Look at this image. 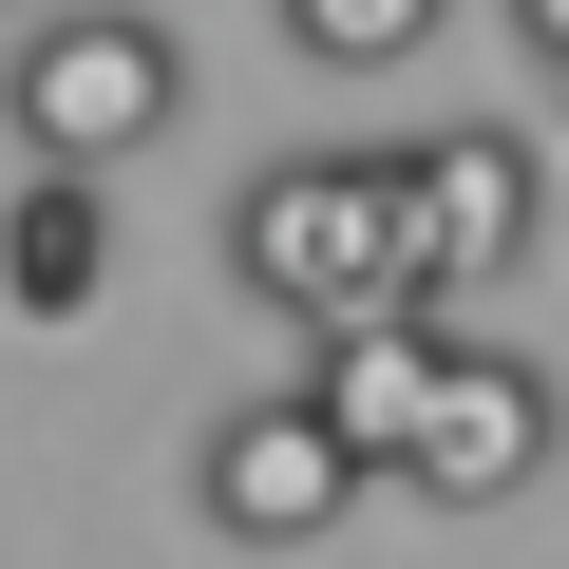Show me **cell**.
<instances>
[{
	"instance_id": "cell-6",
	"label": "cell",
	"mask_w": 569,
	"mask_h": 569,
	"mask_svg": "<svg viewBox=\"0 0 569 569\" xmlns=\"http://www.w3.org/2000/svg\"><path fill=\"white\" fill-rule=\"evenodd\" d=\"M399 190H418V284H512L531 266V228H550V171L512 152V133H399Z\"/></svg>"
},
{
	"instance_id": "cell-11",
	"label": "cell",
	"mask_w": 569,
	"mask_h": 569,
	"mask_svg": "<svg viewBox=\"0 0 569 569\" xmlns=\"http://www.w3.org/2000/svg\"><path fill=\"white\" fill-rule=\"evenodd\" d=\"M0 20H39V0H0Z\"/></svg>"
},
{
	"instance_id": "cell-2",
	"label": "cell",
	"mask_w": 569,
	"mask_h": 569,
	"mask_svg": "<svg viewBox=\"0 0 569 569\" xmlns=\"http://www.w3.org/2000/svg\"><path fill=\"white\" fill-rule=\"evenodd\" d=\"M228 266H247V305H284V323H342V305H380V284H418L399 152H284V171H247L228 190Z\"/></svg>"
},
{
	"instance_id": "cell-5",
	"label": "cell",
	"mask_w": 569,
	"mask_h": 569,
	"mask_svg": "<svg viewBox=\"0 0 569 569\" xmlns=\"http://www.w3.org/2000/svg\"><path fill=\"white\" fill-rule=\"evenodd\" d=\"M305 380H323V399H342V437L399 475V456H418V418H437V380H456V284H380V305L305 323Z\"/></svg>"
},
{
	"instance_id": "cell-1",
	"label": "cell",
	"mask_w": 569,
	"mask_h": 569,
	"mask_svg": "<svg viewBox=\"0 0 569 569\" xmlns=\"http://www.w3.org/2000/svg\"><path fill=\"white\" fill-rule=\"evenodd\" d=\"M171 114H190V39L152 0H39L20 58H0V133L39 171H133Z\"/></svg>"
},
{
	"instance_id": "cell-3",
	"label": "cell",
	"mask_w": 569,
	"mask_h": 569,
	"mask_svg": "<svg viewBox=\"0 0 569 569\" xmlns=\"http://www.w3.org/2000/svg\"><path fill=\"white\" fill-rule=\"evenodd\" d=\"M361 493H380V456L342 437V399H323V380H284V399H228V418L190 437V512H209L228 550H323Z\"/></svg>"
},
{
	"instance_id": "cell-4",
	"label": "cell",
	"mask_w": 569,
	"mask_h": 569,
	"mask_svg": "<svg viewBox=\"0 0 569 569\" xmlns=\"http://www.w3.org/2000/svg\"><path fill=\"white\" fill-rule=\"evenodd\" d=\"M550 437H569L550 361H512V342H475V323H456V380H437V418H418L399 493H437V512H493V493H531V475H550Z\"/></svg>"
},
{
	"instance_id": "cell-7",
	"label": "cell",
	"mask_w": 569,
	"mask_h": 569,
	"mask_svg": "<svg viewBox=\"0 0 569 569\" xmlns=\"http://www.w3.org/2000/svg\"><path fill=\"white\" fill-rule=\"evenodd\" d=\"M96 284H114V171H20L0 190V305L96 323Z\"/></svg>"
},
{
	"instance_id": "cell-9",
	"label": "cell",
	"mask_w": 569,
	"mask_h": 569,
	"mask_svg": "<svg viewBox=\"0 0 569 569\" xmlns=\"http://www.w3.org/2000/svg\"><path fill=\"white\" fill-rule=\"evenodd\" d=\"M512 39H531V58H569V0H512Z\"/></svg>"
},
{
	"instance_id": "cell-10",
	"label": "cell",
	"mask_w": 569,
	"mask_h": 569,
	"mask_svg": "<svg viewBox=\"0 0 569 569\" xmlns=\"http://www.w3.org/2000/svg\"><path fill=\"white\" fill-rule=\"evenodd\" d=\"M550 133H569V58H550Z\"/></svg>"
},
{
	"instance_id": "cell-8",
	"label": "cell",
	"mask_w": 569,
	"mask_h": 569,
	"mask_svg": "<svg viewBox=\"0 0 569 569\" xmlns=\"http://www.w3.org/2000/svg\"><path fill=\"white\" fill-rule=\"evenodd\" d=\"M437 20H456V0H284V58H323V77H399Z\"/></svg>"
}]
</instances>
